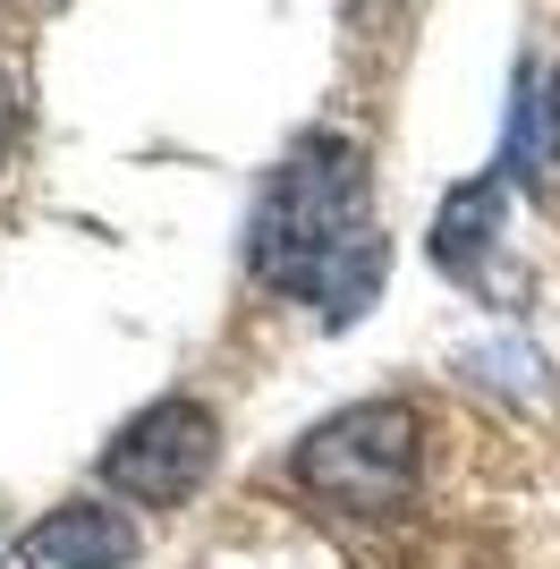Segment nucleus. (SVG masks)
<instances>
[{
  "mask_svg": "<svg viewBox=\"0 0 560 569\" xmlns=\"http://www.w3.org/2000/svg\"><path fill=\"white\" fill-rule=\"evenodd\" d=\"M247 272L280 298L314 307L323 332L366 323L391 272V238L373 230V179L366 144L340 128H306L256 188L247 213Z\"/></svg>",
  "mask_w": 560,
  "mask_h": 569,
  "instance_id": "1",
  "label": "nucleus"
},
{
  "mask_svg": "<svg viewBox=\"0 0 560 569\" xmlns=\"http://www.w3.org/2000/svg\"><path fill=\"white\" fill-rule=\"evenodd\" d=\"M289 476L314 510H340V519H399L417 501L424 476V426L408 400H349L331 408L323 426L298 433Z\"/></svg>",
  "mask_w": 560,
  "mask_h": 569,
  "instance_id": "2",
  "label": "nucleus"
},
{
  "mask_svg": "<svg viewBox=\"0 0 560 569\" xmlns=\"http://www.w3.org/2000/svg\"><path fill=\"white\" fill-rule=\"evenodd\" d=\"M212 459H221V417L187 391H162L102 442L93 468H102V493L128 501V510H179V501L204 493Z\"/></svg>",
  "mask_w": 560,
  "mask_h": 569,
  "instance_id": "3",
  "label": "nucleus"
},
{
  "mask_svg": "<svg viewBox=\"0 0 560 569\" xmlns=\"http://www.w3.org/2000/svg\"><path fill=\"white\" fill-rule=\"evenodd\" d=\"M501 213H510V170H476L467 188L442 196V213H433V263H442V281L467 289V298H501Z\"/></svg>",
  "mask_w": 560,
  "mask_h": 569,
  "instance_id": "4",
  "label": "nucleus"
},
{
  "mask_svg": "<svg viewBox=\"0 0 560 569\" xmlns=\"http://www.w3.org/2000/svg\"><path fill=\"white\" fill-rule=\"evenodd\" d=\"M9 552H18V569H137V519L119 501L77 493V501H51Z\"/></svg>",
  "mask_w": 560,
  "mask_h": 569,
  "instance_id": "5",
  "label": "nucleus"
},
{
  "mask_svg": "<svg viewBox=\"0 0 560 569\" xmlns=\"http://www.w3.org/2000/svg\"><path fill=\"white\" fill-rule=\"evenodd\" d=\"M18 119H26V94H18V77L0 69V153L18 144Z\"/></svg>",
  "mask_w": 560,
  "mask_h": 569,
  "instance_id": "6",
  "label": "nucleus"
},
{
  "mask_svg": "<svg viewBox=\"0 0 560 569\" xmlns=\"http://www.w3.org/2000/svg\"><path fill=\"white\" fill-rule=\"evenodd\" d=\"M543 144H552V162H560V69L543 77Z\"/></svg>",
  "mask_w": 560,
  "mask_h": 569,
  "instance_id": "7",
  "label": "nucleus"
}]
</instances>
